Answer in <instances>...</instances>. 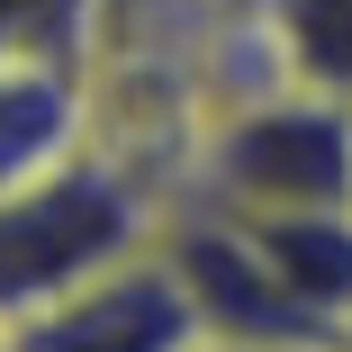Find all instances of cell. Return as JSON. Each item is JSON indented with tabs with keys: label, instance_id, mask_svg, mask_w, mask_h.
Returning <instances> with one entry per match:
<instances>
[{
	"label": "cell",
	"instance_id": "cell-1",
	"mask_svg": "<svg viewBox=\"0 0 352 352\" xmlns=\"http://www.w3.org/2000/svg\"><path fill=\"white\" fill-rule=\"evenodd\" d=\"M154 235H163V199L135 190V172L109 145L73 154L45 181L0 190V325L36 316L45 298L82 289L91 271H109L126 253H145Z\"/></svg>",
	"mask_w": 352,
	"mask_h": 352
},
{
	"label": "cell",
	"instance_id": "cell-2",
	"mask_svg": "<svg viewBox=\"0 0 352 352\" xmlns=\"http://www.w3.org/2000/svg\"><path fill=\"white\" fill-rule=\"evenodd\" d=\"M190 199L226 217L352 208V109L316 91H253L190 135Z\"/></svg>",
	"mask_w": 352,
	"mask_h": 352
},
{
	"label": "cell",
	"instance_id": "cell-3",
	"mask_svg": "<svg viewBox=\"0 0 352 352\" xmlns=\"http://www.w3.org/2000/svg\"><path fill=\"white\" fill-rule=\"evenodd\" d=\"M100 82H91V36L82 28H36L19 0H0V190L45 181L100 135Z\"/></svg>",
	"mask_w": 352,
	"mask_h": 352
},
{
	"label": "cell",
	"instance_id": "cell-4",
	"mask_svg": "<svg viewBox=\"0 0 352 352\" xmlns=\"http://www.w3.org/2000/svg\"><path fill=\"white\" fill-rule=\"evenodd\" d=\"M199 334H208V316L154 235L145 253L91 271L82 289L45 298L19 325H0V352H190Z\"/></svg>",
	"mask_w": 352,
	"mask_h": 352
},
{
	"label": "cell",
	"instance_id": "cell-5",
	"mask_svg": "<svg viewBox=\"0 0 352 352\" xmlns=\"http://www.w3.org/2000/svg\"><path fill=\"white\" fill-rule=\"evenodd\" d=\"M262 36L289 91L352 109V0H262Z\"/></svg>",
	"mask_w": 352,
	"mask_h": 352
},
{
	"label": "cell",
	"instance_id": "cell-6",
	"mask_svg": "<svg viewBox=\"0 0 352 352\" xmlns=\"http://www.w3.org/2000/svg\"><path fill=\"white\" fill-rule=\"evenodd\" d=\"M190 352H334V343H262V334H199Z\"/></svg>",
	"mask_w": 352,
	"mask_h": 352
},
{
	"label": "cell",
	"instance_id": "cell-7",
	"mask_svg": "<svg viewBox=\"0 0 352 352\" xmlns=\"http://www.w3.org/2000/svg\"><path fill=\"white\" fill-rule=\"evenodd\" d=\"M334 352H352V316H343V325H334Z\"/></svg>",
	"mask_w": 352,
	"mask_h": 352
}]
</instances>
